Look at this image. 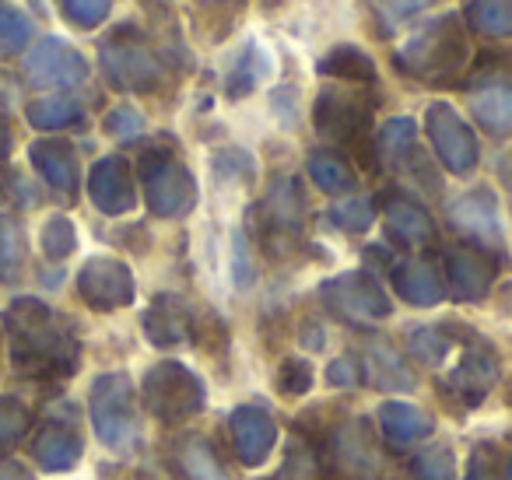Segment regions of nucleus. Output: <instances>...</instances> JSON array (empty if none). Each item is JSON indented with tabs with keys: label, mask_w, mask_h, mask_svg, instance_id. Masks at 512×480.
<instances>
[{
	"label": "nucleus",
	"mask_w": 512,
	"mask_h": 480,
	"mask_svg": "<svg viewBox=\"0 0 512 480\" xmlns=\"http://www.w3.org/2000/svg\"><path fill=\"white\" fill-rule=\"evenodd\" d=\"M4 326L11 337V361L22 375L53 379L78 368L81 344L71 323L39 298H15L4 312Z\"/></svg>",
	"instance_id": "obj_1"
},
{
	"label": "nucleus",
	"mask_w": 512,
	"mask_h": 480,
	"mask_svg": "<svg viewBox=\"0 0 512 480\" xmlns=\"http://www.w3.org/2000/svg\"><path fill=\"white\" fill-rule=\"evenodd\" d=\"M467 36L460 29V18L442 15L421 32H414L397 53V67L418 81H446L463 71L467 64Z\"/></svg>",
	"instance_id": "obj_2"
},
{
	"label": "nucleus",
	"mask_w": 512,
	"mask_h": 480,
	"mask_svg": "<svg viewBox=\"0 0 512 480\" xmlns=\"http://www.w3.org/2000/svg\"><path fill=\"white\" fill-rule=\"evenodd\" d=\"M99 64L106 81L120 92H155L165 81L162 57L151 50L148 36L134 25H120L102 39Z\"/></svg>",
	"instance_id": "obj_3"
},
{
	"label": "nucleus",
	"mask_w": 512,
	"mask_h": 480,
	"mask_svg": "<svg viewBox=\"0 0 512 480\" xmlns=\"http://www.w3.org/2000/svg\"><path fill=\"white\" fill-rule=\"evenodd\" d=\"M144 407L165 424H179L204 410V382L179 361H158L141 382Z\"/></svg>",
	"instance_id": "obj_4"
},
{
	"label": "nucleus",
	"mask_w": 512,
	"mask_h": 480,
	"mask_svg": "<svg viewBox=\"0 0 512 480\" xmlns=\"http://www.w3.org/2000/svg\"><path fill=\"white\" fill-rule=\"evenodd\" d=\"M369 113L372 102L358 92H348V88H327L320 92L313 109L316 130L330 141H341L362 158L365 165H372V151H369Z\"/></svg>",
	"instance_id": "obj_5"
},
{
	"label": "nucleus",
	"mask_w": 512,
	"mask_h": 480,
	"mask_svg": "<svg viewBox=\"0 0 512 480\" xmlns=\"http://www.w3.org/2000/svg\"><path fill=\"white\" fill-rule=\"evenodd\" d=\"M141 183L144 197H148L151 214L158 218H179L193 207L197 200V183H193L190 169L179 162L176 155L162 148L144 151L141 158Z\"/></svg>",
	"instance_id": "obj_6"
},
{
	"label": "nucleus",
	"mask_w": 512,
	"mask_h": 480,
	"mask_svg": "<svg viewBox=\"0 0 512 480\" xmlns=\"http://www.w3.org/2000/svg\"><path fill=\"white\" fill-rule=\"evenodd\" d=\"M320 298L327 312H334L337 319L351 326H372L390 316L393 309L386 291L379 288V281L369 270H351V274L334 277L320 288Z\"/></svg>",
	"instance_id": "obj_7"
},
{
	"label": "nucleus",
	"mask_w": 512,
	"mask_h": 480,
	"mask_svg": "<svg viewBox=\"0 0 512 480\" xmlns=\"http://www.w3.org/2000/svg\"><path fill=\"white\" fill-rule=\"evenodd\" d=\"M92 424L109 449H127L137 435L134 386L123 372L99 375L92 386Z\"/></svg>",
	"instance_id": "obj_8"
},
{
	"label": "nucleus",
	"mask_w": 512,
	"mask_h": 480,
	"mask_svg": "<svg viewBox=\"0 0 512 480\" xmlns=\"http://www.w3.org/2000/svg\"><path fill=\"white\" fill-rule=\"evenodd\" d=\"M425 127H428V141H432L435 155H439V162L446 165L449 172H456V176L474 172L477 137L449 102H432V106H428Z\"/></svg>",
	"instance_id": "obj_9"
},
{
	"label": "nucleus",
	"mask_w": 512,
	"mask_h": 480,
	"mask_svg": "<svg viewBox=\"0 0 512 480\" xmlns=\"http://www.w3.org/2000/svg\"><path fill=\"white\" fill-rule=\"evenodd\" d=\"M78 295L95 312H113L134 302V274L123 260L92 256L78 274Z\"/></svg>",
	"instance_id": "obj_10"
},
{
	"label": "nucleus",
	"mask_w": 512,
	"mask_h": 480,
	"mask_svg": "<svg viewBox=\"0 0 512 480\" xmlns=\"http://www.w3.org/2000/svg\"><path fill=\"white\" fill-rule=\"evenodd\" d=\"M449 221H453L456 232H463L470 242H477L484 249H495L502 253L505 246V232H502V214H498V200L488 186H477L467 190L460 200L449 204Z\"/></svg>",
	"instance_id": "obj_11"
},
{
	"label": "nucleus",
	"mask_w": 512,
	"mask_h": 480,
	"mask_svg": "<svg viewBox=\"0 0 512 480\" xmlns=\"http://www.w3.org/2000/svg\"><path fill=\"white\" fill-rule=\"evenodd\" d=\"M25 74L39 88H74L88 78V60L64 39H43L25 60Z\"/></svg>",
	"instance_id": "obj_12"
},
{
	"label": "nucleus",
	"mask_w": 512,
	"mask_h": 480,
	"mask_svg": "<svg viewBox=\"0 0 512 480\" xmlns=\"http://www.w3.org/2000/svg\"><path fill=\"white\" fill-rule=\"evenodd\" d=\"M330 463L344 480H372L379 470V449L369 421L341 424L330 438Z\"/></svg>",
	"instance_id": "obj_13"
},
{
	"label": "nucleus",
	"mask_w": 512,
	"mask_h": 480,
	"mask_svg": "<svg viewBox=\"0 0 512 480\" xmlns=\"http://www.w3.org/2000/svg\"><path fill=\"white\" fill-rule=\"evenodd\" d=\"M264 228H267V246L278 249V242H299L302 228H306V197H302L299 183L288 176L274 179L271 193L264 200Z\"/></svg>",
	"instance_id": "obj_14"
},
{
	"label": "nucleus",
	"mask_w": 512,
	"mask_h": 480,
	"mask_svg": "<svg viewBox=\"0 0 512 480\" xmlns=\"http://www.w3.org/2000/svg\"><path fill=\"white\" fill-rule=\"evenodd\" d=\"M88 197L99 207L102 214L116 218V214H127L137 204L134 176H130V165L120 155H109L102 162H95L92 176H88Z\"/></svg>",
	"instance_id": "obj_15"
},
{
	"label": "nucleus",
	"mask_w": 512,
	"mask_h": 480,
	"mask_svg": "<svg viewBox=\"0 0 512 480\" xmlns=\"http://www.w3.org/2000/svg\"><path fill=\"white\" fill-rule=\"evenodd\" d=\"M228 424H232L235 456L246 466H260L271 456L274 442H278V424L264 407H235Z\"/></svg>",
	"instance_id": "obj_16"
},
{
	"label": "nucleus",
	"mask_w": 512,
	"mask_h": 480,
	"mask_svg": "<svg viewBox=\"0 0 512 480\" xmlns=\"http://www.w3.org/2000/svg\"><path fill=\"white\" fill-rule=\"evenodd\" d=\"M446 281L460 302H481L491 291L495 267H491V260L481 249L456 246V249H446Z\"/></svg>",
	"instance_id": "obj_17"
},
{
	"label": "nucleus",
	"mask_w": 512,
	"mask_h": 480,
	"mask_svg": "<svg viewBox=\"0 0 512 480\" xmlns=\"http://www.w3.org/2000/svg\"><path fill=\"white\" fill-rule=\"evenodd\" d=\"M498 379V358L488 344H470L460 354V361L449 372V389H453L460 400L467 403H481L488 396V389Z\"/></svg>",
	"instance_id": "obj_18"
},
{
	"label": "nucleus",
	"mask_w": 512,
	"mask_h": 480,
	"mask_svg": "<svg viewBox=\"0 0 512 480\" xmlns=\"http://www.w3.org/2000/svg\"><path fill=\"white\" fill-rule=\"evenodd\" d=\"M29 158L32 165H36L39 176L50 183L53 193H60V197L74 200V193H78V158H74V148L67 141H36L29 148Z\"/></svg>",
	"instance_id": "obj_19"
},
{
	"label": "nucleus",
	"mask_w": 512,
	"mask_h": 480,
	"mask_svg": "<svg viewBox=\"0 0 512 480\" xmlns=\"http://www.w3.org/2000/svg\"><path fill=\"white\" fill-rule=\"evenodd\" d=\"M193 319L197 316H190L176 295H158L155 305L144 312V333L155 347H176L179 340L193 337Z\"/></svg>",
	"instance_id": "obj_20"
},
{
	"label": "nucleus",
	"mask_w": 512,
	"mask_h": 480,
	"mask_svg": "<svg viewBox=\"0 0 512 480\" xmlns=\"http://www.w3.org/2000/svg\"><path fill=\"white\" fill-rule=\"evenodd\" d=\"M379 428H383V435L390 438L393 445H411V442H418V438H425L435 424H432V414L421 410L418 403L386 400L383 407H379Z\"/></svg>",
	"instance_id": "obj_21"
},
{
	"label": "nucleus",
	"mask_w": 512,
	"mask_h": 480,
	"mask_svg": "<svg viewBox=\"0 0 512 480\" xmlns=\"http://www.w3.org/2000/svg\"><path fill=\"white\" fill-rule=\"evenodd\" d=\"M393 288L404 302L418 305V309H432L446 298V288H442L439 274H435L428 263L421 260H404L393 267Z\"/></svg>",
	"instance_id": "obj_22"
},
{
	"label": "nucleus",
	"mask_w": 512,
	"mask_h": 480,
	"mask_svg": "<svg viewBox=\"0 0 512 480\" xmlns=\"http://www.w3.org/2000/svg\"><path fill=\"white\" fill-rule=\"evenodd\" d=\"M383 221H386V232H390L397 242H404V246H421V242H428L435 232L425 207L414 204V200H407V197H397V193L386 197Z\"/></svg>",
	"instance_id": "obj_23"
},
{
	"label": "nucleus",
	"mask_w": 512,
	"mask_h": 480,
	"mask_svg": "<svg viewBox=\"0 0 512 480\" xmlns=\"http://www.w3.org/2000/svg\"><path fill=\"white\" fill-rule=\"evenodd\" d=\"M32 456L43 470L50 473H64V470H74L81 459V438L78 431L64 428V424H50L36 435L32 442Z\"/></svg>",
	"instance_id": "obj_24"
},
{
	"label": "nucleus",
	"mask_w": 512,
	"mask_h": 480,
	"mask_svg": "<svg viewBox=\"0 0 512 480\" xmlns=\"http://www.w3.org/2000/svg\"><path fill=\"white\" fill-rule=\"evenodd\" d=\"M172 452H176V470L183 473V480H232L221 459L214 456V449L207 445V438L183 435Z\"/></svg>",
	"instance_id": "obj_25"
},
{
	"label": "nucleus",
	"mask_w": 512,
	"mask_h": 480,
	"mask_svg": "<svg viewBox=\"0 0 512 480\" xmlns=\"http://www.w3.org/2000/svg\"><path fill=\"white\" fill-rule=\"evenodd\" d=\"M470 109H474L477 123L488 127L491 134H509L512 130V85L491 81V85L477 88V92L470 95Z\"/></svg>",
	"instance_id": "obj_26"
},
{
	"label": "nucleus",
	"mask_w": 512,
	"mask_h": 480,
	"mask_svg": "<svg viewBox=\"0 0 512 480\" xmlns=\"http://www.w3.org/2000/svg\"><path fill=\"white\" fill-rule=\"evenodd\" d=\"M271 74V57H267V50H260V43H249L246 50H242V57L235 60L232 74H228L225 81V92L232 95V99H246V95H253L256 88H260V81Z\"/></svg>",
	"instance_id": "obj_27"
},
{
	"label": "nucleus",
	"mask_w": 512,
	"mask_h": 480,
	"mask_svg": "<svg viewBox=\"0 0 512 480\" xmlns=\"http://www.w3.org/2000/svg\"><path fill=\"white\" fill-rule=\"evenodd\" d=\"M81 116H85V109H81V102L71 99V95H46V99L29 102V123L36 130L74 127V123H81Z\"/></svg>",
	"instance_id": "obj_28"
},
{
	"label": "nucleus",
	"mask_w": 512,
	"mask_h": 480,
	"mask_svg": "<svg viewBox=\"0 0 512 480\" xmlns=\"http://www.w3.org/2000/svg\"><path fill=\"white\" fill-rule=\"evenodd\" d=\"M316 71L327 78H344V81H376V64L365 57L358 46H334L327 57L316 64Z\"/></svg>",
	"instance_id": "obj_29"
},
{
	"label": "nucleus",
	"mask_w": 512,
	"mask_h": 480,
	"mask_svg": "<svg viewBox=\"0 0 512 480\" xmlns=\"http://www.w3.org/2000/svg\"><path fill=\"white\" fill-rule=\"evenodd\" d=\"M463 15H467V22L474 25L481 36H491V39L512 36V0H470Z\"/></svg>",
	"instance_id": "obj_30"
},
{
	"label": "nucleus",
	"mask_w": 512,
	"mask_h": 480,
	"mask_svg": "<svg viewBox=\"0 0 512 480\" xmlns=\"http://www.w3.org/2000/svg\"><path fill=\"white\" fill-rule=\"evenodd\" d=\"M25 267V232L11 214H0V284H15Z\"/></svg>",
	"instance_id": "obj_31"
},
{
	"label": "nucleus",
	"mask_w": 512,
	"mask_h": 480,
	"mask_svg": "<svg viewBox=\"0 0 512 480\" xmlns=\"http://www.w3.org/2000/svg\"><path fill=\"white\" fill-rule=\"evenodd\" d=\"M309 176H313V183L320 186L323 193H348L351 186H355L351 165L337 155H327V151L309 155Z\"/></svg>",
	"instance_id": "obj_32"
},
{
	"label": "nucleus",
	"mask_w": 512,
	"mask_h": 480,
	"mask_svg": "<svg viewBox=\"0 0 512 480\" xmlns=\"http://www.w3.org/2000/svg\"><path fill=\"white\" fill-rule=\"evenodd\" d=\"M369 368H372V379L376 386L383 389H414V375L404 368V358H400L393 347L379 344L369 351Z\"/></svg>",
	"instance_id": "obj_33"
},
{
	"label": "nucleus",
	"mask_w": 512,
	"mask_h": 480,
	"mask_svg": "<svg viewBox=\"0 0 512 480\" xmlns=\"http://www.w3.org/2000/svg\"><path fill=\"white\" fill-rule=\"evenodd\" d=\"M463 480H512V452L502 445H477Z\"/></svg>",
	"instance_id": "obj_34"
},
{
	"label": "nucleus",
	"mask_w": 512,
	"mask_h": 480,
	"mask_svg": "<svg viewBox=\"0 0 512 480\" xmlns=\"http://www.w3.org/2000/svg\"><path fill=\"white\" fill-rule=\"evenodd\" d=\"M32 43V22L22 8H15L11 0H0V53L15 57Z\"/></svg>",
	"instance_id": "obj_35"
},
{
	"label": "nucleus",
	"mask_w": 512,
	"mask_h": 480,
	"mask_svg": "<svg viewBox=\"0 0 512 480\" xmlns=\"http://www.w3.org/2000/svg\"><path fill=\"white\" fill-rule=\"evenodd\" d=\"M29 431V407L15 396H0V459L8 456Z\"/></svg>",
	"instance_id": "obj_36"
},
{
	"label": "nucleus",
	"mask_w": 512,
	"mask_h": 480,
	"mask_svg": "<svg viewBox=\"0 0 512 480\" xmlns=\"http://www.w3.org/2000/svg\"><path fill=\"white\" fill-rule=\"evenodd\" d=\"M411 477L414 480H456L453 452L446 445H432V449L418 452L411 459Z\"/></svg>",
	"instance_id": "obj_37"
},
{
	"label": "nucleus",
	"mask_w": 512,
	"mask_h": 480,
	"mask_svg": "<svg viewBox=\"0 0 512 480\" xmlns=\"http://www.w3.org/2000/svg\"><path fill=\"white\" fill-rule=\"evenodd\" d=\"M449 347H453V340L442 330H435V326H418V330L407 333V351L418 361H425V365H439L449 354Z\"/></svg>",
	"instance_id": "obj_38"
},
{
	"label": "nucleus",
	"mask_w": 512,
	"mask_h": 480,
	"mask_svg": "<svg viewBox=\"0 0 512 480\" xmlns=\"http://www.w3.org/2000/svg\"><path fill=\"white\" fill-rule=\"evenodd\" d=\"M379 151H383L386 158H393V162H404V155L414 151V120L397 116V120L386 123V127L379 130Z\"/></svg>",
	"instance_id": "obj_39"
},
{
	"label": "nucleus",
	"mask_w": 512,
	"mask_h": 480,
	"mask_svg": "<svg viewBox=\"0 0 512 480\" xmlns=\"http://www.w3.org/2000/svg\"><path fill=\"white\" fill-rule=\"evenodd\" d=\"M74 246H78V232H74V225L64 218V214H53L43 228V253L50 256V260H64V256L74 253Z\"/></svg>",
	"instance_id": "obj_40"
},
{
	"label": "nucleus",
	"mask_w": 512,
	"mask_h": 480,
	"mask_svg": "<svg viewBox=\"0 0 512 480\" xmlns=\"http://www.w3.org/2000/svg\"><path fill=\"white\" fill-rule=\"evenodd\" d=\"M116 0H60V8H64V15L71 18L78 29H95V25H102L109 18V11H113Z\"/></svg>",
	"instance_id": "obj_41"
},
{
	"label": "nucleus",
	"mask_w": 512,
	"mask_h": 480,
	"mask_svg": "<svg viewBox=\"0 0 512 480\" xmlns=\"http://www.w3.org/2000/svg\"><path fill=\"white\" fill-rule=\"evenodd\" d=\"M330 214H334L337 228H344V232H365V228L376 221V211H372V204H369V200H362V197L341 200V204H337Z\"/></svg>",
	"instance_id": "obj_42"
},
{
	"label": "nucleus",
	"mask_w": 512,
	"mask_h": 480,
	"mask_svg": "<svg viewBox=\"0 0 512 480\" xmlns=\"http://www.w3.org/2000/svg\"><path fill=\"white\" fill-rule=\"evenodd\" d=\"M141 130H144V116L134 106H116L106 116V134L116 137V141H134V137H141Z\"/></svg>",
	"instance_id": "obj_43"
},
{
	"label": "nucleus",
	"mask_w": 512,
	"mask_h": 480,
	"mask_svg": "<svg viewBox=\"0 0 512 480\" xmlns=\"http://www.w3.org/2000/svg\"><path fill=\"white\" fill-rule=\"evenodd\" d=\"M309 386H313V368L302 358H288L285 365H281L278 389L285 396H302V393H309Z\"/></svg>",
	"instance_id": "obj_44"
},
{
	"label": "nucleus",
	"mask_w": 512,
	"mask_h": 480,
	"mask_svg": "<svg viewBox=\"0 0 512 480\" xmlns=\"http://www.w3.org/2000/svg\"><path fill=\"white\" fill-rule=\"evenodd\" d=\"M316 470H320V456H316L309 445L295 442L288 449V463H285V473L292 480H316Z\"/></svg>",
	"instance_id": "obj_45"
},
{
	"label": "nucleus",
	"mask_w": 512,
	"mask_h": 480,
	"mask_svg": "<svg viewBox=\"0 0 512 480\" xmlns=\"http://www.w3.org/2000/svg\"><path fill=\"white\" fill-rule=\"evenodd\" d=\"M327 382L330 386H358L362 382V368H358V361L355 358H334L327 365Z\"/></svg>",
	"instance_id": "obj_46"
},
{
	"label": "nucleus",
	"mask_w": 512,
	"mask_h": 480,
	"mask_svg": "<svg viewBox=\"0 0 512 480\" xmlns=\"http://www.w3.org/2000/svg\"><path fill=\"white\" fill-rule=\"evenodd\" d=\"M379 11H383L386 18H393V22H400V18H411L414 11H425L432 0H376Z\"/></svg>",
	"instance_id": "obj_47"
},
{
	"label": "nucleus",
	"mask_w": 512,
	"mask_h": 480,
	"mask_svg": "<svg viewBox=\"0 0 512 480\" xmlns=\"http://www.w3.org/2000/svg\"><path fill=\"white\" fill-rule=\"evenodd\" d=\"M232 274L239 284H249L253 281V260H249V249H246V239L235 235V260H232Z\"/></svg>",
	"instance_id": "obj_48"
},
{
	"label": "nucleus",
	"mask_w": 512,
	"mask_h": 480,
	"mask_svg": "<svg viewBox=\"0 0 512 480\" xmlns=\"http://www.w3.org/2000/svg\"><path fill=\"white\" fill-rule=\"evenodd\" d=\"M0 480H32V473L22 463H11V459H0Z\"/></svg>",
	"instance_id": "obj_49"
},
{
	"label": "nucleus",
	"mask_w": 512,
	"mask_h": 480,
	"mask_svg": "<svg viewBox=\"0 0 512 480\" xmlns=\"http://www.w3.org/2000/svg\"><path fill=\"white\" fill-rule=\"evenodd\" d=\"M8 151H11V127L4 120V113H0V158L8 155Z\"/></svg>",
	"instance_id": "obj_50"
},
{
	"label": "nucleus",
	"mask_w": 512,
	"mask_h": 480,
	"mask_svg": "<svg viewBox=\"0 0 512 480\" xmlns=\"http://www.w3.org/2000/svg\"><path fill=\"white\" fill-rule=\"evenodd\" d=\"M281 0H264V8H278Z\"/></svg>",
	"instance_id": "obj_51"
}]
</instances>
